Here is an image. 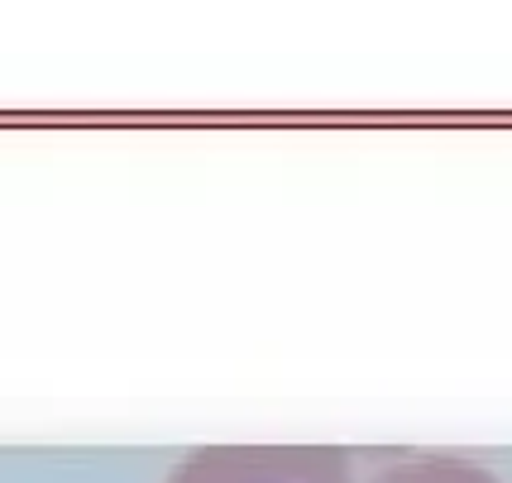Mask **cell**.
<instances>
[{
    "mask_svg": "<svg viewBox=\"0 0 512 483\" xmlns=\"http://www.w3.org/2000/svg\"><path fill=\"white\" fill-rule=\"evenodd\" d=\"M182 483H350V474L335 455L288 450V455H230L216 464H197Z\"/></svg>",
    "mask_w": 512,
    "mask_h": 483,
    "instance_id": "cell-1",
    "label": "cell"
},
{
    "mask_svg": "<svg viewBox=\"0 0 512 483\" xmlns=\"http://www.w3.org/2000/svg\"><path fill=\"white\" fill-rule=\"evenodd\" d=\"M374 483H498L474 464H455V460H426V464H398V469H383Z\"/></svg>",
    "mask_w": 512,
    "mask_h": 483,
    "instance_id": "cell-2",
    "label": "cell"
}]
</instances>
